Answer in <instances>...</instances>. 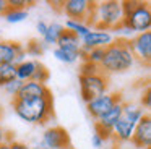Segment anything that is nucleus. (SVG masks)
<instances>
[{
    "mask_svg": "<svg viewBox=\"0 0 151 149\" xmlns=\"http://www.w3.org/2000/svg\"><path fill=\"white\" fill-rule=\"evenodd\" d=\"M135 65V57L130 50L127 39H114L107 47L104 49L99 68L104 74H117L125 73Z\"/></svg>",
    "mask_w": 151,
    "mask_h": 149,
    "instance_id": "1",
    "label": "nucleus"
},
{
    "mask_svg": "<svg viewBox=\"0 0 151 149\" xmlns=\"http://www.w3.org/2000/svg\"><path fill=\"white\" fill-rule=\"evenodd\" d=\"M13 110L23 122L33 125H44L54 117V97H37V99L21 100L12 99Z\"/></svg>",
    "mask_w": 151,
    "mask_h": 149,
    "instance_id": "2",
    "label": "nucleus"
},
{
    "mask_svg": "<svg viewBox=\"0 0 151 149\" xmlns=\"http://www.w3.org/2000/svg\"><path fill=\"white\" fill-rule=\"evenodd\" d=\"M122 18H124L122 2L104 0V2H99L94 5V10L86 24L96 31H111L112 28L120 24Z\"/></svg>",
    "mask_w": 151,
    "mask_h": 149,
    "instance_id": "3",
    "label": "nucleus"
},
{
    "mask_svg": "<svg viewBox=\"0 0 151 149\" xmlns=\"http://www.w3.org/2000/svg\"><path fill=\"white\" fill-rule=\"evenodd\" d=\"M124 18L122 24L133 34H141L151 29V8L148 2H122Z\"/></svg>",
    "mask_w": 151,
    "mask_h": 149,
    "instance_id": "4",
    "label": "nucleus"
},
{
    "mask_svg": "<svg viewBox=\"0 0 151 149\" xmlns=\"http://www.w3.org/2000/svg\"><path fill=\"white\" fill-rule=\"evenodd\" d=\"M109 89V76L101 73L91 74V76H80V91H81V99L86 104L93 100L94 97L106 94Z\"/></svg>",
    "mask_w": 151,
    "mask_h": 149,
    "instance_id": "5",
    "label": "nucleus"
},
{
    "mask_svg": "<svg viewBox=\"0 0 151 149\" xmlns=\"http://www.w3.org/2000/svg\"><path fill=\"white\" fill-rule=\"evenodd\" d=\"M94 5L96 2H89V0H63L62 11L68 16V19L88 23Z\"/></svg>",
    "mask_w": 151,
    "mask_h": 149,
    "instance_id": "6",
    "label": "nucleus"
},
{
    "mask_svg": "<svg viewBox=\"0 0 151 149\" xmlns=\"http://www.w3.org/2000/svg\"><path fill=\"white\" fill-rule=\"evenodd\" d=\"M119 102H124L122 92H106V94H101V96L94 97L93 100H89V102L86 104V109H88V113L93 118L98 120L99 117L104 115L114 104H119Z\"/></svg>",
    "mask_w": 151,
    "mask_h": 149,
    "instance_id": "7",
    "label": "nucleus"
},
{
    "mask_svg": "<svg viewBox=\"0 0 151 149\" xmlns=\"http://www.w3.org/2000/svg\"><path fill=\"white\" fill-rule=\"evenodd\" d=\"M128 45L133 54L135 60L140 63L150 65L151 62V31L135 34L132 39H128Z\"/></svg>",
    "mask_w": 151,
    "mask_h": 149,
    "instance_id": "8",
    "label": "nucleus"
},
{
    "mask_svg": "<svg viewBox=\"0 0 151 149\" xmlns=\"http://www.w3.org/2000/svg\"><path fill=\"white\" fill-rule=\"evenodd\" d=\"M42 143L49 149H70V135L63 126H49L42 135Z\"/></svg>",
    "mask_w": 151,
    "mask_h": 149,
    "instance_id": "9",
    "label": "nucleus"
},
{
    "mask_svg": "<svg viewBox=\"0 0 151 149\" xmlns=\"http://www.w3.org/2000/svg\"><path fill=\"white\" fill-rule=\"evenodd\" d=\"M130 143L138 149H150L151 148V117L148 113H145L140 118V122L135 125Z\"/></svg>",
    "mask_w": 151,
    "mask_h": 149,
    "instance_id": "10",
    "label": "nucleus"
},
{
    "mask_svg": "<svg viewBox=\"0 0 151 149\" xmlns=\"http://www.w3.org/2000/svg\"><path fill=\"white\" fill-rule=\"evenodd\" d=\"M47 96H52V92L46 84L36 83V81H24L15 99L29 100V99H37V97H47Z\"/></svg>",
    "mask_w": 151,
    "mask_h": 149,
    "instance_id": "11",
    "label": "nucleus"
},
{
    "mask_svg": "<svg viewBox=\"0 0 151 149\" xmlns=\"http://www.w3.org/2000/svg\"><path fill=\"white\" fill-rule=\"evenodd\" d=\"M114 41L112 34L109 31H96L91 29L85 37H81V47L85 49H94V47H107Z\"/></svg>",
    "mask_w": 151,
    "mask_h": 149,
    "instance_id": "12",
    "label": "nucleus"
},
{
    "mask_svg": "<svg viewBox=\"0 0 151 149\" xmlns=\"http://www.w3.org/2000/svg\"><path fill=\"white\" fill-rule=\"evenodd\" d=\"M24 45L15 41H0V65H15V58Z\"/></svg>",
    "mask_w": 151,
    "mask_h": 149,
    "instance_id": "13",
    "label": "nucleus"
},
{
    "mask_svg": "<svg viewBox=\"0 0 151 149\" xmlns=\"http://www.w3.org/2000/svg\"><path fill=\"white\" fill-rule=\"evenodd\" d=\"M133 130H135V123L125 120L124 117L115 122V125L112 126V139H117L120 143L125 141H130L132 135H133Z\"/></svg>",
    "mask_w": 151,
    "mask_h": 149,
    "instance_id": "14",
    "label": "nucleus"
},
{
    "mask_svg": "<svg viewBox=\"0 0 151 149\" xmlns=\"http://www.w3.org/2000/svg\"><path fill=\"white\" fill-rule=\"evenodd\" d=\"M55 45L59 49H62V50L75 52V54H78L80 49H81V39H80L78 36H75L73 32L63 29V32L60 34V37H59V41H57Z\"/></svg>",
    "mask_w": 151,
    "mask_h": 149,
    "instance_id": "15",
    "label": "nucleus"
},
{
    "mask_svg": "<svg viewBox=\"0 0 151 149\" xmlns=\"http://www.w3.org/2000/svg\"><path fill=\"white\" fill-rule=\"evenodd\" d=\"M122 109H124V102L114 104V105H112L111 109L104 113V115L99 117V118L96 120V123H98V125H101V126H104V128H111L112 130V126L115 125V122L120 118Z\"/></svg>",
    "mask_w": 151,
    "mask_h": 149,
    "instance_id": "16",
    "label": "nucleus"
},
{
    "mask_svg": "<svg viewBox=\"0 0 151 149\" xmlns=\"http://www.w3.org/2000/svg\"><path fill=\"white\" fill-rule=\"evenodd\" d=\"M37 62L39 60H24L20 65H17L15 67V70H17V80L23 81V83L24 81H31L33 73L37 67Z\"/></svg>",
    "mask_w": 151,
    "mask_h": 149,
    "instance_id": "17",
    "label": "nucleus"
},
{
    "mask_svg": "<svg viewBox=\"0 0 151 149\" xmlns=\"http://www.w3.org/2000/svg\"><path fill=\"white\" fill-rule=\"evenodd\" d=\"M143 115H145L143 107L137 105V104H133V102H124V109H122V115L120 117H124L125 120H128V122H132V123L137 125Z\"/></svg>",
    "mask_w": 151,
    "mask_h": 149,
    "instance_id": "18",
    "label": "nucleus"
},
{
    "mask_svg": "<svg viewBox=\"0 0 151 149\" xmlns=\"http://www.w3.org/2000/svg\"><path fill=\"white\" fill-rule=\"evenodd\" d=\"M63 24H60V23H50V24H47V31L46 34L42 36V42L46 45H54L57 44V41H59L60 34L63 32Z\"/></svg>",
    "mask_w": 151,
    "mask_h": 149,
    "instance_id": "19",
    "label": "nucleus"
},
{
    "mask_svg": "<svg viewBox=\"0 0 151 149\" xmlns=\"http://www.w3.org/2000/svg\"><path fill=\"white\" fill-rule=\"evenodd\" d=\"M63 28L67 29V31L73 32L75 36H78L80 39L85 37L86 34H88L89 31H91V28H89L86 23H81V21H73V19H67L65 21V26Z\"/></svg>",
    "mask_w": 151,
    "mask_h": 149,
    "instance_id": "20",
    "label": "nucleus"
},
{
    "mask_svg": "<svg viewBox=\"0 0 151 149\" xmlns=\"http://www.w3.org/2000/svg\"><path fill=\"white\" fill-rule=\"evenodd\" d=\"M44 49H46V44L42 41H39V39L33 37L26 44L24 50H26V55H29V57H41L44 54Z\"/></svg>",
    "mask_w": 151,
    "mask_h": 149,
    "instance_id": "21",
    "label": "nucleus"
},
{
    "mask_svg": "<svg viewBox=\"0 0 151 149\" xmlns=\"http://www.w3.org/2000/svg\"><path fill=\"white\" fill-rule=\"evenodd\" d=\"M4 18L7 19V23H10V24H17V23H21L28 18V10L7 8V11L4 13Z\"/></svg>",
    "mask_w": 151,
    "mask_h": 149,
    "instance_id": "22",
    "label": "nucleus"
},
{
    "mask_svg": "<svg viewBox=\"0 0 151 149\" xmlns=\"http://www.w3.org/2000/svg\"><path fill=\"white\" fill-rule=\"evenodd\" d=\"M15 78H17L15 65H0V87H4Z\"/></svg>",
    "mask_w": 151,
    "mask_h": 149,
    "instance_id": "23",
    "label": "nucleus"
},
{
    "mask_svg": "<svg viewBox=\"0 0 151 149\" xmlns=\"http://www.w3.org/2000/svg\"><path fill=\"white\" fill-rule=\"evenodd\" d=\"M54 57H55L59 62L67 63V65H72V63H75V62L78 60V54H75V52L62 50V49H59V47L54 49Z\"/></svg>",
    "mask_w": 151,
    "mask_h": 149,
    "instance_id": "24",
    "label": "nucleus"
},
{
    "mask_svg": "<svg viewBox=\"0 0 151 149\" xmlns=\"http://www.w3.org/2000/svg\"><path fill=\"white\" fill-rule=\"evenodd\" d=\"M49 70H47L46 67H44L41 62H37V67L36 70H34L33 73V78H31V81H36V83H41V84H46L47 81H49Z\"/></svg>",
    "mask_w": 151,
    "mask_h": 149,
    "instance_id": "25",
    "label": "nucleus"
},
{
    "mask_svg": "<svg viewBox=\"0 0 151 149\" xmlns=\"http://www.w3.org/2000/svg\"><path fill=\"white\" fill-rule=\"evenodd\" d=\"M101 73L99 65H94L91 62H81L80 65V76H91V74H98Z\"/></svg>",
    "mask_w": 151,
    "mask_h": 149,
    "instance_id": "26",
    "label": "nucleus"
},
{
    "mask_svg": "<svg viewBox=\"0 0 151 149\" xmlns=\"http://www.w3.org/2000/svg\"><path fill=\"white\" fill-rule=\"evenodd\" d=\"M104 49L106 47H94V49H89L88 50V57H86L85 62H91L94 65H99L104 57Z\"/></svg>",
    "mask_w": 151,
    "mask_h": 149,
    "instance_id": "27",
    "label": "nucleus"
},
{
    "mask_svg": "<svg viewBox=\"0 0 151 149\" xmlns=\"http://www.w3.org/2000/svg\"><path fill=\"white\" fill-rule=\"evenodd\" d=\"M21 86H23V81H20V80H17V78H15V80L10 81V83L5 84L4 91L8 94V96H12L15 99V97H17V94H18V91L21 89Z\"/></svg>",
    "mask_w": 151,
    "mask_h": 149,
    "instance_id": "28",
    "label": "nucleus"
},
{
    "mask_svg": "<svg viewBox=\"0 0 151 149\" xmlns=\"http://www.w3.org/2000/svg\"><path fill=\"white\" fill-rule=\"evenodd\" d=\"M94 133L101 136V138L104 139V143L109 141V139H112V130L111 128H104V126L98 125V123H94Z\"/></svg>",
    "mask_w": 151,
    "mask_h": 149,
    "instance_id": "29",
    "label": "nucleus"
},
{
    "mask_svg": "<svg viewBox=\"0 0 151 149\" xmlns=\"http://www.w3.org/2000/svg\"><path fill=\"white\" fill-rule=\"evenodd\" d=\"M29 2L28 0H7V6L8 8H15V10H26Z\"/></svg>",
    "mask_w": 151,
    "mask_h": 149,
    "instance_id": "30",
    "label": "nucleus"
},
{
    "mask_svg": "<svg viewBox=\"0 0 151 149\" xmlns=\"http://www.w3.org/2000/svg\"><path fill=\"white\" fill-rule=\"evenodd\" d=\"M141 105L146 107V109H150V105H151V92H150V86H146L145 92L141 94Z\"/></svg>",
    "mask_w": 151,
    "mask_h": 149,
    "instance_id": "31",
    "label": "nucleus"
},
{
    "mask_svg": "<svg viewBox=\"0 0 151 149\" xmlns=\"http://www.w3.org/2000/svg\"><path fill=\"white\" fill-rule=\"evenodd\" d=\"M91 144H93V148H96V149H102V146H104V139H102L99 135L93 133V136H91Z\"/></svg>",
    "mask_w": 151,
    "mask_h": 149,
    "instance_id": "32",
    "label": "nucleus"
},
{
    "mask_svg": "<svg viewBox=\"0 0 151 149\" xmlns=\"http://www.w3.org/2000/svg\"><path fill=\"white\" fill-rule=\"evenodd\" d=\"M8 149H33V148H29L28 144L20 143V141H10L8 143Z\"/></svg>",
    "mask_w": 151,
    "mask_h": 149,
    "instance_id": "33",
    "label": "nucleus"
},
{
    "mask_svg": "<svg viewBox=\"0 0 151 149\" xmlns=\"http://www.w3.org/2000/svg\"><path fill=\"white\" fill-rule=\"evenodd\" d=\"M8 135H10V133H8L7 130L2 126V123H0V144H2V143H10L12 141V139L8 138Z\"/></svg>",
    "mask_w": 151,
    "mask_h": 149,
    "instance_id": "34",
    "label": "nucleus"
},
{
    "mask_svg": "<svg viewBox=\"0 0 151 149\" xmlns=\"http://www.w3.org/2000/svg\"><path fill=\"white\" fill-rule=\"evenodd\" d=\"M47 24H49V23H46V21H37L36 29H37V32H39L41 37H42V36L46 34V31H47Z\"/></svg>",
    "mask_w": 151,
    "mask_h": 149,
    "instance_id": "35",
    "label": "nucleus"
},
{
    "mask_svg": "<svg viewBox=\"0 0 151 149\" xmlns=\"http://www.w3.org/2000/svg\"><path fill=\"white\" fill-rule=\"evenodd\" d=\"M7 0H0V15H4L5 11H7Z\"/></svg>",
    "mask_w": 151,
    "mask_h": 149,
    "instance_id": "36",
    "label": "nucleus"
},
{
    "mask_svg": "<svg viewBox=\"0 0 151 149\" xmlns=\"http://www.w3.org/2000/svg\"><path fill=\"white\" fill-rule=\"evenodd\" d=\"M33 149H49V148H46V146H44L42 144V143H37V144L36 146H34V148Z\"/></svg>",
    "mask_w": 151,
    "mask_h": 149,
    "instance_id": "37",
    "label": "nucleus"
},
{
    "mask_svg": "<svg viewBox=\"0 0 151 149\" xmlns=\"http://www.w3.org/2000/svg\"><path fill=\"white\" fill-rule=\"evenodd\" d=\"M0 149H8V143H2V144H0Z\"/></svg>",
    "mask_w": 151,
    "mask_h": 149,
    "instance_id": "38",
    "label": "nucleus"
},
{
    "mask_svg": "<svg viewBox=\"0 0 151 149\" xmlns=\"http://www.w3.org/2000/svg\"><path fill=\"white\" fill-rule=\"evenodd\" d=\"M102 149H117L115 146H111V148H102Z\"/></svg>",
    "mask_w": 151,
    "mask_h": 149,
    "instance_id": "39",
    "label": "nucleus"
},
{
    "mask_svg": "<svg viewBox=\"0 0 151 149\" xmlns=\"http://www.w3.org/2000/svg\"><path fill=\"white\" fill-rule=\"evenodd\" d=\"M70 149H73V148H70Z\"/></svg>",
    "mask_w": 151,
    "mask_h": 149,
    "instance_id": "40",
    "label": "nucleus"
}]
</instances>
